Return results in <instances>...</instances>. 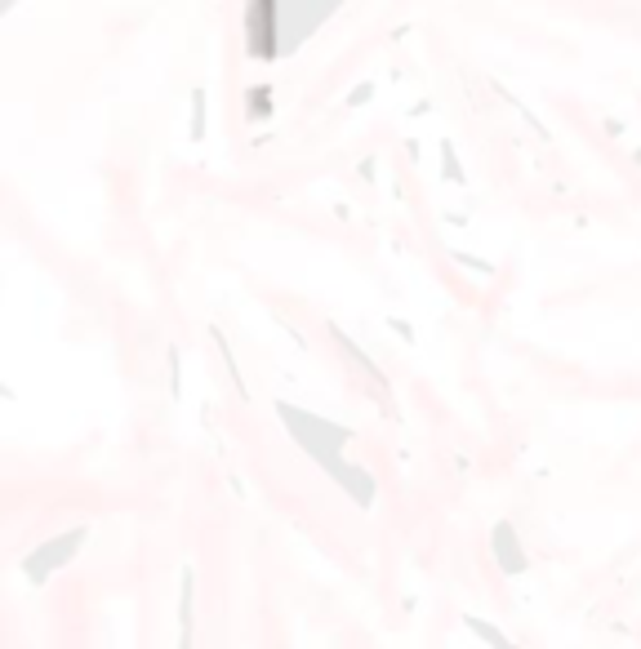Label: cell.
Instances as JSON below:
<instances>
[{
  "label": "cell",
  "mask_w": 641,
  "mask_h": 649,
  "mask_svg": "<svg viewBox=\"0 0 641 649\" xmlns=\"http://www.w3.org/2000/svg\"><path fill=\"white\" fill-rule=\"evenodd\" d=\"M276 418H281L285 436H290V441L299 445L303 454L312 458V463H325V458H343V449L357 441V432H352V427L334 423V418L312 414V409L285 405V401H276Z\"/></svg>",
  "instance_id": "1"
},
{
  "label": "cell",
  "mask_w": 641,
  "mask_h": 649,
  "mask_svg": "<svg viewBox=\"0 0 641 649\" xmlns=\"http://www.w3.org/2000/svg\"><path fill=\"white\" fill-rule=\"evenodd\" d=\"M85 543H90V525H72V529H63V534L41 538V543H36L32 552L18 561V569H23V578L32 587H45L58 569H67L76 556L85 552Z\"/></svg>",
  "instance_id": "2"
},
{
  "label": "cell",
  "mask_w": 641,
  "mask_h": 649,
  "mask_svg": "<svg viewBox=\"0 0 641 649\" xmlns=\"http://www.w3.org/2000/svg\"><path fill=\"white\" fill-rule=\"evenodd\" d=\"M241 32H245V58L254 63H276L285 54V5L276 0H254L241 14Z\"/></svg>",
  "instance_id": "3"
},
{
  "label": "cell",
  "mask_w": 641,
  "mask_h": 649,
  "mask_svg": "<svg viewBox=\"0 0 641 649\" xmlns=\"http://www.w3.org/2000/svg\"><path fill=\"white\" fill-rule=\"evenodd\" d=\"M317 467L352 498V503L361 507V512H370V507H374V498H379V481H374L370 467L348 463V458H325V463H317Z\"/></svg>",
  "instance_id": "4"
},
{
  "label": "cell",
  "mask_w": 641,
  "mask_h": 649,
  "mask_svg": "<svg viewBox=\"0 0 641 649\" xmlns=\"http://www.w3.org/2000/svg\"><path fill=\"white\" fill-rule=\"evenodd\" d=\"M490 556H495V565L504 578H521L530 569V552H526V543H521V534L512 521L490 525Z\"/></svg>",
  "instance_id": "5"
},
{
  "label": "cell",
  "mask_w": 641,
  "mask_h": 649,
  "mask_svg": "<svg viewBox=\"0 0 641 649\" xmlns=\"http://www.w3.org/2000/svg\"><path fill=\"white\" fill-rule=\"evenodd\" d=\"M330 338H334V343H339V352L348 356V361L357 365V369L370 378L374 387H383V392H388V374H383V369L370 361V352H366V347H361V343H352V338H348V329H343V325H330Z\"/></svg>",
  "instance_id": "6"
},
{
  "label": "cell",
  "mask_w": 641,
  "mask_h": 649,
  "mask_svg": "<svg viewBox=\"0 0 641 649\" xmlns=\"http://www.w3.org/2000/svg\"><path fill=\"white\" fill-rule=\"evenodd\" d=\"M179 641H196V565L179 569Z\"/></svg>",
  "instance_id": "7"
},
{
  "label": "cell",
  "mask_w": 641,
  "mask_h": 649,
  "mask_svg": "<svg viewBox=\"0 0 641 649\" xmlns=\"http://www.w3.org/2000/svg\"><path fill=\"white\" fill-rule=\"evenodd\" d=\"M325 14H330V9H294V5H285V54H294V49L308 41V32L321 23Z\"/></svg>",
  "instance_id": "8"
},
{
  "label": "cell",
  "mask_w": 641,
  "mask_h": 649,
  "mask_svg": "<svg viewBox=\"0 0 641 649\" xmlns=\"http://www.w3.org/2000/svg\"><path fill=\"white\" fill-rule=\"evenodd\" d=\"M210 343L219 347V356H223V365H228V374H232V387H236V396L241 401H250V383H245V374H241V361H236V352H232V343H228V334H223L219 325H210Z\"/></svg>",
  "instance_id": "9"
},
{
  "label": "cell",
  "mask_w": 641,
  "mask_h": 649,
  "mask_svg": "<svg viewBox=\"0 0 641 649\" xmlns=\"http://www.w3.org/2000/svg\"><path fill=\"white\" fill-rule=\"evenodd\" d=\"M463 627H468L472 636H477L486 649H521L512 636L504 632V627H495V623H486V618H477V614H463Z\"/></svg>",
  "instance_id": "10"
},
{
  "label": "cell",
  "mask_w": 641,
  "mask_h": 649,
  "mask_svg": "<svg viewBox=\"0 0 641 649\" xmlns=\"http://www.w3.org/2000/svg\"><path fill=\"white\" fill-rule=\"evenodd\" d=\"M272 116H276V89L272 85L245 89V121H272Z\"/></svg>",
  "instance_id": "11"
},
{
  "label": "cell",
  "mask_w": 641,
  "mask_h": 649,
  "mask_svg": "<svg viewBox=\"0 0 641 649\" xmlns=\"http://www.w3.org/2000/svg\"><path fill=\"white\" fill-rule=\"evenodd\" d=\"M441 178H446V183H455V187L468 183V174H463L459 152H455V143H450V138H441Z\"/></svg>",
  "instance_id": "12"
},
{
  "label": "cell",
  "mask_w": 641,
  "mask_h": 649,
  "mask_svg": "<svg viewBox=\"0 0 641 649\" xmlns=\"http://www.w3.org/2000/svg\"><path fill=\"white\" fill-rule=\"evenodd\" d=\"M192 143H205V85L192 89V125H187Z\"/></svg>",
  "instance_id": "13"
},
{
  "label": "cell",
  "mask_w": 641,
  "mask_h": 649,
  "mask_svg": "<svg viewBox=\"0 0 641 649\" xmlns=\"http://www.w3.org/2000/svg\"><path fill=\"white\" fill-rule=\"evenodd\" d=\"M165 365H170V396L179 401L183 396V356H179V347H165Z\"/></svg>",
  "instance_id": "14"
},
{
  "label": "cell",
  "mask_w": 641,
  "mask_h": 649,
  "mask_svg": "<svg viewBox=\"0 0 641 649\" xmlns=\"http://www.w3.org/2000/svg\"><path fill=\"white\" fill-rule=\"evenodd\" d=\"M370 98H374V85L366 81V85H357V89L348 94V107H361V103H370Z\"/></svg>",
  "instance_id": "15"
},
{
  "label": "cell",
  "mask_w": 641,
  "mask_h": 649,
  "mask_svg": "<svg viewBox=\"0 0 641 649\" xmlns=\"http://www.w3.org/2000/svg\"><path fill=\"white\" fill-rule=\"evenodd\" d=\"M455 263L472 267V272H481V276H490V272H495V267H490V263H481V258H468V254H455Z\"/></svg>",
  "instance_id": "16"
},
{
  "label": "cell",
  "mask_w": 641,
  "mask_h": 649,
  "mask_svg": "<svg viewBox=\"0 0 641 649\" xmlns=\"http://www.w3.org/2000/svg\"><path fill=\"white\" fill-rule=\"evenodd\" d=\"M392 329H397V334H401V338H406V343H414V329H410L406 321H397V316H392Z\"/></svg>",
  "instance_id": "17"
}]
</instances>
